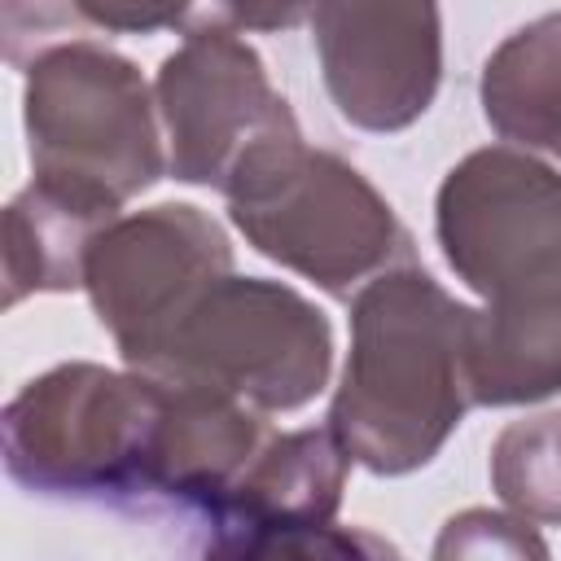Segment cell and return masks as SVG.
Wrapping results in <instances>:
<instances>
[{
  "mask_svg": "<svg viewBox=\"0 0 561 561\" xmlns=\"http://www.w3.org/2000/svg\"><path fill=\"white\" fill-rule=\"evenodd\" d=\"M447 267L473 307V403H535L561 390V175L508 145L456 162L434 202Z\"/></svg>",
  "mask_w": 561,
  "mask_h": 561,
  "instance_id": "cell-1",
  "label": "cell"
},
{
  "mask_svg": "<svg viewBox=\"0 0 561 561\" xmlns=\"http://www.w3.org/2000/svg\"><path fill=\"white\" fill-rule=\"evenodd\" d=\"M473 307L416 263L373 276L351 302V355L329 434L373 473L399 478L438 456L473 403Z\"/></svg>",
  "mask_w": 561,
  "mask_h": 561,
  "instance_id": "cell-2",
  "label": "cell"
},
{
  "mask_svg": "<svg viewBox=\"0 0 561 561\" xmlns=\"http://www.w3.org/2000/svg\"><path fill=\"white\" fill-rule=\"evenodd\" d=\"M180 386L145 373L61 364L4 408L9 478L44 495L145 500L175 486Z\"/></svg>",
  "mask_w": 561,
  "mask_h": 561,
  "instance_id": "cell-3",
  "label": "cell"
},
{
  "mask_svg": "<svg viewBox=\"0 0 561 561\" xmlns=\"http://www.w3.org/2000/svg\"><path fill=\"white\" fill-rule=\"evenodd\" d=\"M232 224L280 267L316 280L333 298L390 267L416 263L408 228L390 202L337 153L307 149L302 131L259 145L224 188Z\"/></svg>",
  "mask_w": 561,
  "mask_h": 561,
  "instance_id": "cell-4",
  "label": "cell"
},
{
  "mask_svg": "<svg viewBox=\"0 0 561 561\" xmlns=\"http://www.w3.org/2000/svg\"><path fill=\"white\" fill-rule=\"evenodd\" d=\"M31 171L44 193L114 224L118 206L158 184L162 145L140 70L92 44H48L26 66Z\"/></svg>",
  "mask_w": 561,
  "mask_h": 561,
  "instance_id": "cell-5",
  "label": "cell"
},
{
  "mask_svg": "<svg viewBox=\"0 0 561 561\" xmlns=\"http://www.w3.org/2000/svg\"><path fill=\"white\" fill-rule=\"evenodd\" d=\"M329 364V320L302 294L228 272L171 329L145 377L224 394L254 412H294L324 390Z\"/></svg>",
  "mask_w": 561,
  "mask_h": 561,
  "instance_id": "cell-6",
  "label": "cell"
},
{
  "mask_svg": "<svg viewBox=\"0 0 561 561\" xmlns=\"http://www.w3.org/2000/svg\"><path fill=\"white\" fill-rule=\"evenodd\" d=\"M153 96L171 136L175 180L210 184L219 193L259 145L298 131V118L267 83L259 53L228 22V4L197 9L184 44L162 57Z\"/></svg>",
  "mask_w": 561,
  "mask_h": 561,
  "instance_id": "cell-7",
  "label": "cell"
},
{
  "mask_svg": "<svg viewBox=\"0 0 561 561\" xmlns=\"http://www.w3.org/2000/svg\"><path fill=\"white\" fill-rule=\"evenodd\" d=\"M232 272L228 237L188 202H167L105 224L83 263L96 320L136 373H149L171 329Z\"/></svg>",
  "mask_w": 561,
  "mask_h": 561,
  "instance_id": "cell-8",
  "label": "cell"
},
{
  "mask_svg": "<svg viewBox=\"0 0 561 561\" xmlns=\"http://www.w3.org/2000/svg\"><path fill=\"white\" fill-rule=\"evenodd\" d=\"M324 88L337 114L364 131L416 123L443 79V26L434 4H316L307 13Z\"/></svg>",
  "mask_w": 561,
  "mask_h": 561,
  "instance_id": "cell-9",
  "label": "cell"
},
{
  "mask_svg": "<svg viewBox=\"0 0 561 561\" xmlns=\"http://www.w3.org/2000/svg\"><path fill=\"white\" fill-rule=\"evenodd\" d=\"M351 456L324 430L272 434L228 500L215 526H324L337 513Z\"/></svg>",
  "mask_w": 561,
  "mask_h": 561,
  "instance_id": "cell-10",
  "label": "cell"
},
{
  "mask_svg": "<svg viewBox=\"0 0 561 561\" xmlns=\"http://www.w3.org/2000/svg\"><path fill=\"white\" fill-rule=\"evenodd\" d=\"M482 114L504 140L561 158V13L517 26L486 57Z\"/></svg>",
  "mask_w": 561,
  "mask_h": 561,
  "instance_id": "cell-11",
  "label": "cell"
},
{
  "mask_svg": "<svg viewBox=\"0 0 561 561\" xmlns=\"http://www.w3.org/2000/svg\"><path fill=\"white\" fill-rule=\"evenodd\" d=\"M105 219L44 193L22 188L4 210V307H18L39 289H79L83 263Z\"/></svg>",
  "mask_w": 561,
  "mask_h": 561,
  "instance_id": "cell-12",
  "label": "cell"
},
{
  "mask_svg": "<svg viewBox=\"0 0 561 561\" xmlns=\"http://www.w3.org/2000/svg\"><path fill=\"white\" fill-rule=\"evenodd\" d=\"M491 486L517 517L561 526V412L513 421L495 438Z\"/></svg>",
  "mask_w": 561,
  "mask_h": 561,
  "instance_id": "cell-13",
  "label": "cell"
},
{
  "mask_svg": "<svg viewBox=\"0 0 561 561\" xmlns=\"http://www.w3.org/2000/svg\"><path fill=\"white\" fill-rule=\"evenodd\" d=\"M202 561H403L364 526H215Z\"/></svg>",
  "mask_w": 561,
  "mask_h": 561,
  "instance_id": "cell-14",
  "label": "cell"
},
{
  "mask_svg": "<svg viewBox=\"0 0 561 561\" xmlns=\"http://www.w3.org/2000/svg\"><path fill=\"white\" fill-rule=\"evenodd\" d=\"M434 561H552L535 522L491 508H465L443 522Z\"/></svg>",
  "mask_w": 561,
  "mask_h": 561,
  "instance_id": "cell-15",
  "label": "cell"
},
{
  "mask_svg": "<svg viewBox=\"0 0 561 561\" xmlns=\"http://www.w3.org/2000/svg\"><path fill=\"white\" fill-rule=\"evenodd\" d=\"M79 18H88L92 26H105V31H167L175 26L180 35L193 26L197 9L193 4H92V0H79L75 4Z\"/></svg>",
  "mask_w": 561,
  "mask_h": 561,
  "instance_id": "cell-16",
  "label": "cell"
}]
</instances>
